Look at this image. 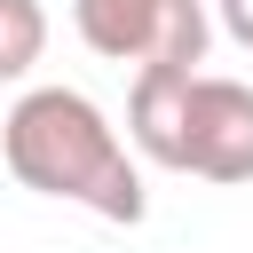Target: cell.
<instances>
[{"label":"cell","instance_id":"cell-5","mask_svg":"<svg viewBox=\"0 0 253 253\" xmlns=\"http://www.w3.org/2000/svg\"><path fill=\"white\" fill-rule=\"evenodd\" d=\"M40 55H47V8L40 0H0V87L32 79Z\"/></svg>","mask_w":253,"mask_h":253},{"label":"cell","instance_id":"cell-2","mask_svg":"<svg viewBox=\"0 0 253 253\" xmlns=\"http://www.w3.org/2000/svg\"><path fill=\"white\" fill-rule=\"evenodd\" d=\"M71 24L103 63H134V71L206 63V40H213L206 0H71Z\"/></svg>","mask_w":253,"mask_h":253},{"label":"cell","instance_id":"cell-1","mask_svg":"<svg viewBox=\"0 0 253 253\" xmlns=\"http://www.w3.org/2000/svg\"><path fill=\"white\" fill-rule=\"evenodd\" d=\"M0 158L24 190L40 198H63V206H87L103 221H142L150 213V190L119 142V126L103 119V103H87L79 87H24L0 119Z\"/></svg>","mask_w":253,"mask_h":253},{"label":"cell","instance_id":"cell-6","mask_svg":"<svg viewBox=\"0 0 253 253\" xmlns=\"http://www.w3.org/2000/svg\"><path fill=\"white\" fill-rule=\"evenodd\" d=\"M213 16H221V32L253 55V0H213Z\"/></svg>","mask_w":253,"mask_h":253},{"label":"cell","instance_id":"cell-3","mask_svg":"<svg viewBox=\"0 0 253 253\" xmlns=\"http://www.w3.org/2000/svg\"><path fill=\"white\" fill-rule=\"evenodd\" d=\"M182 174L198 182H253V87L198 71L190 126H182Z\"/></svg>","mask_w":253,"mask_h":253},{"label":"cell","instance_id":"cell-4","mask_svg":"<svg viewBox=\"0 0 253 253\" xmlns=\"http://www.w3.org/2000/svg\"><path fill=\"white\" fill-rule=\"evenodd\" d=\"M190 87H198V63H158V71H134V87H126V142L166 174H182Z\"/></svg>","mask_w":253,"mask_h":253}]
</instances>
